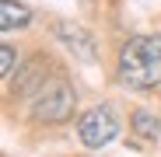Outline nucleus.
<instances>
[{
	"mask_svg": "<svg viewBox=\"0 0 161 157\" xmlns=\"http://www.w3.org/2000/svg\"><path fill=\"white\" fill-rule=\"evenodd\" d=\"M116 133H119V115H116L112 105H95V108L84 112V115H80V122H77L80 143L91 147V150H102L105 143H112Z\"/></svg>",
	"mask_w": 161,
	"mask_h": 157,
	"instance_id": "7ed1b4c3",
	"label": "nucleus"
},
{
	"mask_svg": "<svg viewBox=\"0 0 161 157\" xmlns=\"http://www.w3.org/2000/svg\"><path fill=\"white\" fill-rule=\"evenodd\" d=\"M133 133L140 140H161V119H154L151 112H133Z\"/></svg>",
	"mask_w": 161,
	"mask_h": 157,
	"instance_id": "423d86ee",
	"label": "nucleus"
},
{
	"mask_svg": "<svg viewBox=\"0 0 161 157\" xmlns=\"http://www.w3.org/2000/svg\"><path fill=\"white\" fill-rule=\"evenodd\" d=\"M14 60H18V52H14L11 45L0 49V77H4V84L11 81V73H14Z\"/></svg>",
	"mask_w": 161,
	"mask_h": 157,
	"instance_id": "0eeeda50",
	"label": "nucleus"
},
{
	"mask_svg": "<svg viewBox=\"0 0 161 157\" xmlns=\"http://www.w3.org/2000/svg\"><path fill=\"white\" fill-rule=\"evenodd\" d=\"M32 21V11L18 4V0H0V28L4 32H18Z\"/></svg>",
	"mask_w": 161,
	"mask_h": 157,
	"instance_id": "39448f33",
	"label": "nucleus"
},
{
	"mask_svg": "<svg viewBox=\"0 0 161 157\" xmlns=\"http://www.w3.org/2000/svg\"><path fill=\"white\" fill-rule=\"evenodd\" d=\"M77 94L74 87L63 81V77H49V81H39L32 91V115L39 122H63L74 115Z\"/></svg>",
	"mask_w": 161,
	"mask_h": 157,
	"instance_id": "f03ea898",
	"label": "nucleus"
},
{
	"mask_svg": "<svg viewBox=\"0 0 161 157\" xmlns=\"http://www.w3.org/2000/svg\"><path fill=\"white\" fill-rule=\"evenodd\" d=\"M56 39L74 52L77 60H84V63H91L95 60V39L80 28V24H70V21H60L56 24Z\"/></svg>",
	"mask_w": 161,
	"mask_h": 157,
	"instance_id": "20e7f679",
	"label": "nucleus"
},
{
	"mask_svg": "<svg viewBox=\"0 0 161 157\" xmlns=\"http://www.w3.org/2000/svg\"><path fill=\"white\" fill-rule=\"evenodd\" d=\"M116 77L130 91H154L161 84V35H133L123 42Z\"/></svg>",
	"mask_w": 161,
	"mask_h": 157,
	"instance_id": "f257e3e1",
	"label": "nucleus"
}]
</instances>
